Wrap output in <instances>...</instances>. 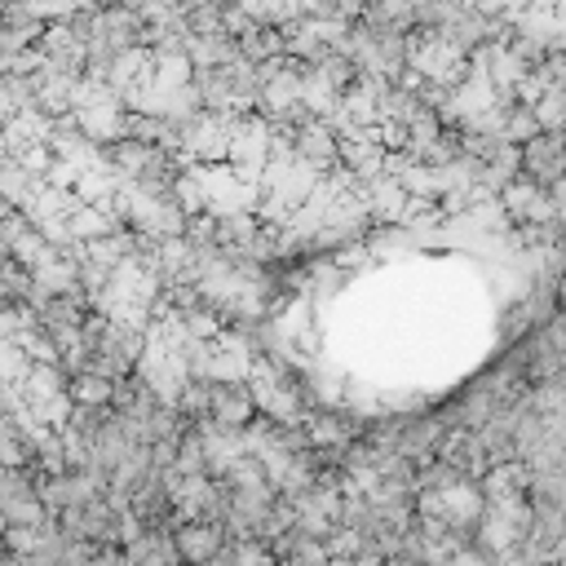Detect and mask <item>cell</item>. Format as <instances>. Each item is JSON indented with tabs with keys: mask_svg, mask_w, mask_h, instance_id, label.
I'll return each instance as SVG.
<instances>
[{
	"mask_svg": "<svg viewBox=\"0 0 566 566\" xmlns=\"http://www.w3.org/2000/svg\"><path fill=\"white\" fill-rule=\"evenodd\" d=\"M517 172L548 190L557 177H566V142L548 128H535L526 142H517Z\"/></svg>",
	"mask_w": 566,
	"mask_h": 566,
	"instance_id": "obj_2",
	"label": "cell"
},
{
	"mask_svg": "<svg viewBox=\"0 0 566 566\" xmlns=\"http://www.w3.org/2000/svg\"><path fill=\"white\" fill-rule=\"evenodd\" d=\"M111 380L102 367H80V371H66V402H80V407H111Z\"/></svg>",
	"mask_w": 566,
	"mask_h": 566,
	"instance_id": "obj_5",
	"label": "cell"
},
{
	"mask_svg": "<svg viewBox=\"0 0 566 566\" xmlns=\"http://www.w3.org/2000/svg\"><path fill=\"white\" fill-rule=\"evenodd\" d=\"M177 544V557L186 562H212L221 553V544L230 539L226 522H208V517H186L177 531H168Z\"/></svg>",
	"mask_w": 566,
	"mask_h": 566,
	"instance_id": "obj_3",
	"label": "cell"
},
{
	"mask_svg": "<svg viewBox=\"0 0 566 566\" xmlns=\"http://www.w3.org/2000/svg\"><path fill=\"white\" fill-rule=\"evenodd\" d=\"M292 146H296V155H301L310 168H318V164H323V168L336 164V133H332V124L318 119V115L292 133Z\"/></svg>",
	"mask_w": 566,
	"mask_h": 566,
	"instance_id": "obj_4",
	"label": "cell"
},
{
	"mask_svg": "<svg viewBox=\"0 0 566 566\" xmlns=\"http://www.w3.org/2000/svg\"><path fill=\"white\" fill-rule=\"evenodd\" d=\"M256 394L248 380L239 376H208V416L203 424H217V429H234L243 433L252 420H256Z\"/></svg>",
	"mask_w": 566,
	"mask_h": 566,
	"instance_id": "obj_1",
	"label": "cell"
}]
</instances>
